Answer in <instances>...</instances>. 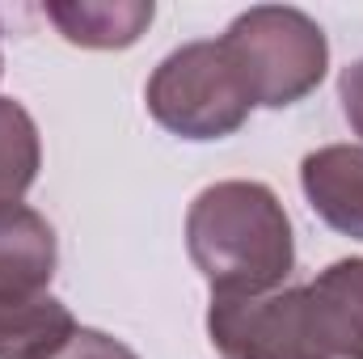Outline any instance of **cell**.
Wrapping results in <instances>:
<instances>
[{
  "label": "cell",
  "mask_w": 363,
  "mask_h": 359,
  "mask_svg": "<svg viewBox=\"0 0 363 359\" xmlns=\"http://www.w3.org/2000/svg\"><path fill=\"white\" fill-rule=\"evenodd\" d=\"M190 263L211 300H245L279 292L296 267L291 220L267 182L228 178L194 194L186 211Z\"/></svg>",
  "instance_id": "1"
},
{
  "label": "cell",
  "mask_w": 363,
  "mask_h": 359,
  "mask_svg": "<svg viewBox=\"0 0 363 359\" xmlns=\"http://www.w3.org/2000/svg\"><path fill=\"white\" fill-rule=\"evenodd\" d=\"M254 106L283 110L317 89L330 68L325 30L291 4H254L220 38Z\"/></svg>",
  "instance_id": "2"
},
{
  "label": "cell",
  "mask_w": 363,
  "mask_h": 359,
  "mask_svg": "<svg viewBox=\"0 0 363 359\" xmlns=\"http://www.w3.org/2000/svg\"><path fill=\"white\" fill-rule=\"evenodd\" d=\"M148 114L182 140H224L245 127L254 101L220 38H199L169 51L148 77Z\"/></svg>",
  "instance_id": "3"
},
{
  "label": "cell",
  "mask_w": 363,
  "mask_h": 359,
  "mask_svg": "<svg viewBox=\"0 0 363 359\" xmlns=\"http://www.w3.org/2000/svg\"><path fill=\"white\" fill-rule=\"evenodd\" d=\"M207 334L224 359H347L334 347L308 287L211 300Z\"/></svg>",
  "instance_id": "4"
},
{
  "label": "cell",
  "mask_w": 363,
  "mask_h": 359,
  "mask_svg": "<svg viewBox=\"0 0 363 359\" xmlns=\"http://www.w3.org/2000/svg\"><path fill=\"white\" fill-rule=\"evenodd\" d=\"M300 186L308 207L342 237L363 241V148L325 144L300 161Z\"/></svg>",
  "instance_id": "5"
},
{
  "label": "cell",
  "mask_w": 363,
  "mask_h": 359,
  "mask_svg": "<svg viewBox=\"0 0 363 359\" xmlns=\"http://www.w3.org/2000/svg\"><path fill=\"white\" fill-rule=\"evenodd\" d=\"M60 263L55 228L26 203H0V300L47 292Z\"/></svg>",
  "instance_id": "6"
},
{
  "label": "cell",
  "mask_w": 363,
  "mask_h": 359,
  "mask_svg": "<svg viewBox=\"0 0 363 359\" xmlns=\"http://www.w3.org/2000/svg\"><path fill=\"white\" fill-rule=\"evenodd\" d=\"M43 17L72 47L123 51L140 43V34L152 26L157 4L152 0H51L43 4Z\"/></svg>",
  "instance_id": "7"
},
{
  "label": "cell",
  "mask_w": 363,
  "mask_h": 359,
  "mask_svg": "<svg viewBox=\"0 0 363 359\" xmlns=\"http://www.w3.org/2000/svg\"><path fill=\"white\" fill-rule=\"evenodd\" d=\"M77 330V317L51 292L0 300V359H47Z\"/></svg>",
  "instance_id": "8"
},
{
  "label": "cell",
  "mask_w": 363,
  "mask_h": 359,
  "mask_svg": "<svg viewBox=\"0 0 363 359\" xmlns=\"http://www.w3.org/2000/svg\"><path fill=\"white\" fill-rule=\"evenodd\" d=\"M308 296H313L334 347L347 359H363V258L330 263L308 283Z\"/></svg>",
  "instance_id": "9"
},
{
  "label": "cell",
  "mask_w": 363,
  "mask_h": 359,
  "mask_svg": "<svg viewBox=\"0 0 363 359\" xmlns=\"http://www.w3.org/2000/svg\"><path fill=\"white\" fill-rule=\"evenodd\" d=\"M43 170V140L30 110L0 97V203H21Z\"/></svg>",
  "instance_id": "10"
},
{
  "label": "cell",
  "mask_w": 363,
  "mask_h": 359,
  "mask_svg": "<svg viewBox=\"0 0 363 359\" xmlns=\"http://www.w3.org/2000/svg\"><path fill=\"white\" fill-rule=\"evenodd\" d=\"M47 359H140V355H135L127 343H118V338H110V334H101V330L77 326L72 338H68L64 347H55Z\"/></svg>",
  "instance_id": "11"
},
{
  "label": "cell",
  "mask_w": 363,
  "mask_h": 359,
  "mask_svg": "<svg viewBox=\"0 0 363 359\" xmlns=\"http://www.w3.org/2000/svg\"><path fill=\"white\" fill-rule=\"evenodd\" d=\"M338 101H342V114H347L351 131L363 140V60H355L351 68H342V77H338Z\"/></svg>",
  "instance_id": "12"
}]
</instances>
